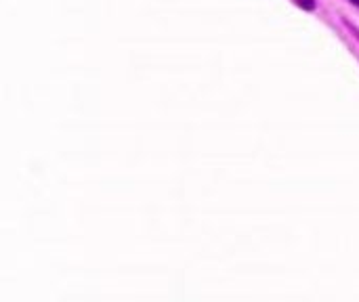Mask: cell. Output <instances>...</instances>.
<instances>
[{"label": "cell", "mask_w": 359, "mask_h": 302, "mask_svg": "<svg viewBox=\"0 0 359 302\" xmlns=\"http://www.w3.org/2000/svg\"><path fill=\"white\" fill-rule=\"evenodd\" d=\"M297 4H301V6H305V8H316V2L313 0H297Z\"/></svg>", "instance_id": "1"}, {"label": "cell", "mask_w": 359, "mask_h": 302, "mask_svg": "<svg viewBox=\"0 0 359 302\" xmlns=\"http://www.w3.org/2000/svg\"><path fill=\"white\" fill-rule=\"evenodd\" d=\"M347 2H351V4H355V6H359V0H347Z\"/></svg>", "instance_id": "2"}]
</instances>
